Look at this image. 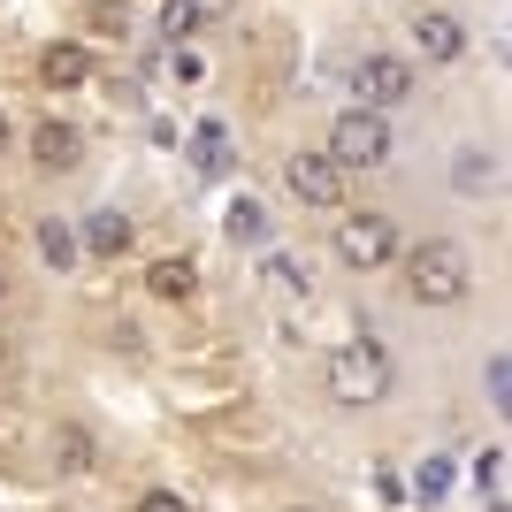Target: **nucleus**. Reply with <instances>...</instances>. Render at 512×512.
Listing matches in <instances>:
<instances>
[{"instance_id": "25", "label": "nucleus", "mask_w": 512, "mask_h": 512, "mask_svg": "<svg viewBox=\"0 0 512 512\" xmlns=\"http://www.w3.org/2000/svg\"><path fill=\"white\" fill-rule=\"evenodd\" d=\"M291 512H314V505H291Z\"/></svg>"}, {"instance_id": "26", "label": "nucleus", "mask_w": 512, "mask_h": 512, "mask_svg": "<svg viewBox=\"0 0 512 512\" xmlns=\"http://www.w3.org/2000/svg\"><path fill=\"white\" fill-rule=\"evenodd\" d=\"M0 360H8V344H0Z\"/></svg>"}, {"instance_id": "2", "label": "nucleus", "mask_w": 512, "mask_h": 512, "mask_svg": "<svg viewBox=\"0 0 512 512\" xmlns=\"http://www.w3.org/2000/svg\"><path fill=\"white\" fill-rule=\"evenodd\" d=\"M390 383H398V367H390L383 337H344L337 352H329V398H337V406H383Z\"/></svg>"}, {"instance_id": "22", "label": "nucleus", "mask_w": 512, "mask_h": 512, "mask_svg": "<svg viewBox=\"0 0 512 512\" xmlns=\"http://www.w3.org/2000/svg\"><path fill=\"white\" fill-rule=\"evenodd\" d=\"M8 138H16V123H8V107H0V153H8Z\"/></svg>"}, {"instance_id": "14", "label": "nucleus", "mask_w": 512, "mask_h": 512, "mask_svg": "<svg viewBox=\"0 0 512 512\" xmlns=\"http://www.w3.org/2000/svg\"><path fill=\"white\" fill-rule=\"evenodd\" d=\"M31 237H39V260H46V268H69V260H77V230H69L62 214H46Z\"/></svg>"}, {"instance_id": "7", "label": "nucleus", "mask_w": 512, "mask_h": 512, "mask_svg": "<svg viewBox=\"0 0 512 512\" xmlns=\"http://www.w3.org/2000/svg\"><path fill=\"white\" fill-rule=\"evenodd\" d=\"M467 16H451V8H421V16H413V46H421V62H459V54H467Z\"/></svg>"}, {"instance_id": "10", "label": "nucleus", "mask_w": 512, "mask_h": 512, "mask_svg": "<svg viewBox=\"0 0 512 512\" xmlns=\"http://www.w3.org/2000/svg\"><path fill=\"white\" fill-rule=\"evenodd\" d=\"M46 459H54V474H69V482H77V474H92V467H100V444H92V436H85L77 421H62L54 436H46Z\"/></svg>"}, {"instance_id": "3", "label": "nucleus", "mask_w": 512, "mask_h": 512, "mask_svg": "<svg viewBox=\"0 0 512 512\" xmlns=\"http://www.w3.org/2000/svg\"><path fill=\"white\" fill-rule=\"evenodd\" d=\"M321 153H329L344 176H352V169H390L398 138H390L383 115H367V107H344L337 123H329V146H321Z\"/></svg>"}, {"instance_id": "15", "label": "nucleus", "mask_w": 512, "mask_h": 512, "mask_svg": "<svg viewBox=\"0 0 512 512\" xmlns=\"http://www.w3.org/2000/svg\"><path fill=\"white\" fill-rule=\"evenodd\" d=\"M92 39H123L130 31V0H85V16H77Z\"/></svg>"}, {"instance_id": "13", "label": "nucleus", "mask_w": 512, "mask_h": 512, "mask_svg": "<svg viewBox=\"0 0 512 512\" xmlns=\"http://www.w3.org/2000/svg\"><path fill=\"white\" fill-rule=\"evenodd\" d=\"M497 176H505V161H497L490 146H459V169H451V184H459V192H497Z\"/></svg>"}, {"instance_id": "24", "label": "nucleus", "mask_w": 512, "mask_h": 512, "mask_svg": "<svg viewBox=\"0 0 512 512\" xmlns=\"http://www.w3.org/2000/svg\"><path fill=\"white\" fill-rule=\"evenodd\" d=\"M0 299H8V276H0Z\"/></svg>"}, {"instance_id": "1", "label": "nucleus", "mask_w": 512, "mask_h": 512, "mask_svg": "<svg viewBox=\"0 0 512 512\" xmlns=\"http://www.w3.org/2000/svg\"><path fill=\"white\" fill-rule=\"evenodd\" d=\"M474 291V260L467 245H451V237H421L406 253V299L413 306H459Z\"/></svg>"}, {"instance_id": "18", "label": "nucleus", "mask_w": 512, "mask_h": 512, "mask_svg": "<svg viewBox=\"0 0 512 512\" xmlns=\"http://www.w3.org/2000/svg\"><path fill=\"white\" fill-rule=\"evenodd\" d=\"M260 276L276 283V291H299V299H306V260H291V253H268V260H260Z\"/></svg>"}, {"instance_id": "11", "label": "nucleus", "mask_w": 512, "mask_h": 512, "mask_svg": "<svg viewBox=\"0 0 512 512\" xmlns=\"http://www.w3.org/2000/svg\"><path fill=\"white\" fill-rule=\"evenodd\" d=\"M39 77H46V92H77V85L92 77V54H85L77 39H54V46L39 54Z\"/></svg>"}, {"instance_id": "4", "label": "nucleus", "mask_w": 512, "mask_h": 512, "mask_svg": "<svg viewBox=\"0 0 512 512\" xmlns=\"http://www.w3.org/2000/svg\"><path fill=\"white\" fill-rule=\"evenodd\" d=\"M329 253L344 260V268H390L398 260V222H390L383 207H360V214H344L337 230H329Z\"/></svg>"}, {"instance_id": "16", "label": "nucleus", "mask_w": 512, "mask_h": 512, "mask_svg": "<svg viewBox=\"0 0 512 512\" xmlns=\"http://www.w3.org/2000/svg\"><path fill=\"white\" fill-rule=\"evenodd\" d=\"M222 230H230L237 245H260V237H268V207H260V199H230V214H222Z\"/></svg>"}, {"instance_id": "19", "label": "nucleus", "mask_w": 512, "mask_h": 512, "mask_svg": "<svg viewBox=\"0 0 512 512\" xmlns=\"http://www.w3.org/2000/svg\"><path fill=\"white\" fill-rule=\"evenodd\" d=\"M199 31V0H161V39H192Z\"/></svg>"}, {"instance_id": "12", "label": "nucleus", "mask_w": 512, "mask_h": 512, "mask_svg": "<svg viewBox=\"0 0 512 512\" xmlns=\"http://www.w3.org/2000/svg\"><path fill=\"white\" fill-rule=\"evenodd\" d=\"M146 291H153V299H169V306H184V299L199 291V260H192V253L153 260V268H146Z\"/></svg>"}, {"instance_id": "9", "label": "nucleus", "mask_w": 512, "mask_h": 512, "mask_svg": "<svg viewBox=\"0 0 512 512\" xmlns=\"http://www.w3.org/2000/svg\"><path fill=\"white\" fill-rule=\"evenodd\" d=\"M31 161H39V169H54V176H69L77 161H85V130L62 123V115H46V123L31 130Z\"/></svg>"}, {"instance_id": "23", "label": "nucleus", "mask_w": 512, "mask_h": 512, "mask_svg": "<svg viewBox=\"0 0 512 512\" xmlns=\"http://www.w3.org/2000/svg\"><path fill=\"white\" fill-rule=\"evenodd\" d=\"M207 8H222V0H199V16H207Z\"/></svg>"}, {"instance_id": "5", "label": "nucleus", "mask_w": 512, "mask_h": 512, "mask_svg": "<svg viewBox=\"0 0 512 512\" xmlns=\"http://www.w3.org/2000/svg\"><path fill=\"white\" fill-rule=\"evenodd\" d=\"M413 100V62H398V54H360L352 62V107H367V115H390V107Z\"/></svg>"}, {"instance_id": "17", "label": "nucleus", "mask_w": 512, "mask_h": 512, "mask_svg": "<svg viewBox=\"0 0 512 512\" xmlns=\"http://www.w3.org/2000/svg\"><path fill=\"white\" fill-rule=\"evenodd\" d=\"M192 153H199V169H207V176H222V169H230V130L207 115V123H199V138H192Z\"/></svg>"}, {"instance_id": "8", "label": "nucleus", "mask_w": 512, "mask_h": 512, "mask_svg": "<svg viewBox=\"0 0 512 512\" xmlns=\"http://www.w3.org/2000/svg\"><path fill=\"white\" fill-rule=\"evenodd\" d=\"M130 245H138V222H130L123 207H92L85 222H77V253H92V260H123Z\"/></svg>"}, {"instance_id": "21", "label": "nucleus", "mask_w": 512, "mask_h": 512, "mask_svg": "<svg viewBox=\"0 0 512 512\" xmlns=\"http://www.w3.org/2000/svg\"><path fill=\"white\" fill-rule=\"evenodd\" d=\"M444 482H451L444 459H428V467H421V497H444Z\"/></svg>"}, {"instance_id": "20", "label": "nucleus", "mask_w": 512, "mask_h": 512, "mask_svg": "<svg viewBox=\"0 0 512 512\" xmlns=\"http://www.w3.org/2000/svg\"><path fill=\"white\" fill-rule=\"evenodd\" d=\"M130 512H192V505H184V497H176V490H146V497H138V505H130Z\"/></svg>"}, {"instance_id": "6", "label": "nucleus", "mask_w": 512, "mask_h": 512, "mask_svg": "<svg viewBox=\"0 0 512 512\" xmlns=\"http://www.w3.org/2000/svg\"><path fill=\"white\" fill-rule=\"evenodd\" d=\"M283 192L299 199V207H344V169L321 146H299L283 161Z\"/></svg>"}]
</instances>
